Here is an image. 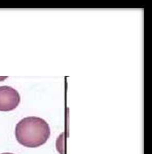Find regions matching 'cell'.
I'll use <instances>...</instances> for the list:
<instances>
[{"mask_svg":"<svg viewBox=\"0 0 152 154\" xmlns=\"http://www.w3.org/2000/svg\"><path fill=\"white\" fill-rule=\"evenodd\" d=\"M50 128L45 120L37 117H28L17 124V141L24 146L35 148L45 144L50 137Z\"/></svg>","mask_w":152,"mask_h":154,"instance_id":"cell-1","label":"cell"},{"mask_svg":"<svg viewBox=\"0 0 152 154\" xmlns=\"http://www.w3.org/2000/svg\"><path fill=\"white\" fill-rule=\"evenodd\" d=\"M20 97L17 91L8 85L0 86V111L15 109L19 105Z\"/></svg>","mask_w":152,"mask_h":154,"instance_id":"cell-2","label":"cell"},{"mask_svg":"<svg viewBox=\"0 0 152 154\" xmlns=\"http://www.w3.org/2000/svg\"><path fill=\"white\" fill-rule=\"evenodd\" d=\"M12 154V153H10V152H4V153H3V154Z\"/></svg>","mask_w":152,"mask_h":154,"instance_id":"cell-3","label":"cell"}]
</instances>
